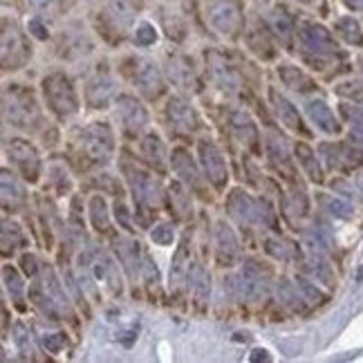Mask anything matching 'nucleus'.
<instances>
[{
  "label": "nucleus",
  "instance_id": "nucleus-11",
  "mask_svg": "<svg viewBox=\"0 0 363 363\" xmlns=\"http://www.w3.org/2000/svg\"><path fill=\"white\" fill-rule=\"evenodd\" d=\"M7 155H9L11 164L23 173L25 179H30V182L38 179L40 157L30 142H25V139H11V142L7 144Z\"/></svg>",
  "mask_w": 363,
  "mask_h": 363
},
{
  "label": "nucleus",
  "instance_id": "nucleus-53",
  "mask_svg": "<svg viewBox=\"0 0 363 363\" xmlns=\"http://www.w3.org/2000/svg\"><path fill=\"white\" fill-rule=\"evenodd\" d=\"M249 361H251V363H260V361H272V357H269L267 350H262V347H258V350H254V352L249 354Z\"/></svg>",
  "mask_w": 363,
  "mask_h": 363
},
{
  "label": "nucleus",
  "instance_id": "nucleus-51",
  "mask_svg": "<svg viewBox=\"0 0 363 363\" xmlns=\"http://www.w3.org/2000/svg\"><path fill=\"white\" fill-rule=\"evenodd\" d=\"M21 267H23V272L27 274V276H38V260H36V256L34 254H25L23 258H21Z\"/></svg>",
  "mask_w": 363,
  "mask_h": 363
},
{
  "label": "nucleus",
  "instance_id": "nucleus-27",
  "mask_svg": "<svg viewBox=\"0 0 363 363\" xmlns=\"http://www.w3.org/2000/svg\"><path fill=\"white\" fill-rule=\"evenodd\" d=\"M142 155L146 157L148 164L155 166L157 171H164L166 169V146L160 139V135L150 133L142 139Z\"/></svg>",
  "mask_w": 363,
  "mask_h": 363
},
{
  "label": "nucleus",
  "instance_id": "nucleus-52",
  "mask_svg": "<svg viewBox=\"0 0 363 363\" xmlns=\"http://www.w3.org/2000/svg\"><path fill=\"white\" fill-rule=\"evenodd\" d=\"M115 213H117V220L121 222V227H125V229H133L130 227V220H128V206H125L121 200H117V204H115Z\"/></svg>",
  "mask_w": 363,
  "mask_h": 363
},
{
  "label": "nucleus",
  "instance_id": "nucleus-46",
  "mask_svg": "<svg viewBox=\"0 0 363 363\" xmlns=\"http://www.w3.org/2000/svg\"><path fill=\"white\" fill-rule=\"evenodd\" d=\"M142 274H144V281L148 285V289L152 291V285H160V272L155 267V262L150 260V256H144V262H142Z\"/></svg>",
  "mask_w": 363,
  "mask_h": 363
},
{
  "label": "nucleus",
  "instance_id": "nucleus-2",
  "mask_svg": "<svg viewBox=\"0 0 363 363\" xmlns=\"http://www.w3.org/2000/svg\"><path fill=\"white\" fill-rule=\"evenodd\" d=\"M3 113L9 123L25 130H32L40 123V108H38L36 96L30 88H23V86H11L5 90Z\"/></svg>",
  "mask_w": 363,
  "mask_h": 363
},
{
  "label": "nucleus",
  "instance_id": "nucleus-40",
  "mask_svg": "<svg viewBox=\"0 0 363 363\" xmlns=\"http://www.w3.org/2000/svg\"><path fill=\"white\" fill-rule=\"evenodd\" d=\"M13 341L21 347L23 354H34V341H32V332L27 330L23 323L13 325Z\"/></svg>",
  "mask_w": 363,
  "mask_h": 363
},
{
  "label": "nucleus",
  "instance_id": "nucleus-55",
  "mask_svg": "<svg viewBox=\"0 0 363 363\" xmlns=\"http://www.w3.org/2000/svg\"><path fill=\"white\" fill-rule=\"evenodd\" d=\"M347 5H350L352 9H361L363 11V0H347Z\"/></svg>",
  "mask_w": 363,
  "mask_h": 363
},
{
  "label": "nucleus",
  "instance_id": "nucleus-42",
  "mask_svg": "<svg viewBox=\"0 0 363 363\" xmlns=\"http://www.w3.org/2000/svg\"><path fill=\"white\" fill-rule=\"evenodd\" d=\"M135 43H137L139 48L155 45V43H157V30H155V27H152L150 23L137 25V30H135Z\"/></svg>",
  "mask_w": 363,
  "mask_h": 363
},
{
  "label": "nucleus",
  "instance_id": "nucleus-36",
  "mask_svg": "<svg viewBox=\"0 0 363 363\" xmlns=\"http://www.w3.org/2000/svg\"><path fill=\"white\" fill-rule=\"evenodd\" d=\"M3 278H5V287H7V291L11 294V298L21 305V301H23V291H25V283H23L21 274H18L16 269H13L11 264H5V267H3Z\"/></svg>",
  "mask_w": 363,
  "mask_h": 363
},
{
  "label": "nucleus",
  "instance_id": "nucleus-17",
  "mask_svg": "<svg viewBox=\"0 0 363 363\" xmlns=\"http://www.w3.org/2000/svg\"><path fill=\"white\" fill-rule=\"evenodd\" d=\"M115 79L106 74V72H99L96 77H92L86 86V99L92 108H104L108 106V101L115 96Z\"/></svg>",
  "mask_w": 363,
  "mask_h": 363
},
{
  "label": "nucleus",
  "instance_id": "nucleus-6",
  "mask_svg": "<svg viewBox=\"0 0 363 363\" xmlns=\"http://www.w3.org/2000/svg\"><path fill=\"white\" fill-rule=\"evenodd\" d=\"M81 267L88 272V276L99 287L110 289L113 294H121V283H119V276H117V267H115V262L104 254V251H94L90 258L81 256Z\"/></svg>",
  "mask_w": 363,
  "mask_h": 363
},
{
  "label": "nucleus",
  "instance_id": "nucleus-48",
  "mask_svg": "<svg viewBox=\"0 0 363 363\" xmlns=\"http://www.w3.org/2000/svg\"><path fill=\"white\" fill-rule=\"evenodd\" d=\"M27 30H30V34H32L34 38H38V40H48V36H50L45 23L40 21V18H32L30 23H27Z\"/></svg>",
  "mask_w": 363,
  "mask_h": 363
},
{
  "label": "nucleus",
  "instance_id": "nucleus-28",
  "mask_svg": "<svg viewBox=\"0 0 363 363\" xmlns=\"http://www.w3.org/2000/svg\"><path fill=\"white\" fill-rule=\"evenodd\" d=\"M169 74L173 79V83L177 88H184V90H198V86H195V74H193V67L186 59L182 57H175L171 59L169 63Z\"/></svg>",
  "mask_w": 363,
  "mask_h": 363
},
{
  "label": "nucleus",
  "instance_id": "nucleus-38",
  "mask_svg": "<svg viewBox=\"0 0 363 363\" xmlns=\"http://www.w3.org/2000/svg\"><path fill=\"white\" fill-rule=\"evenodd\" d=\"M264 249H267V254H272L278 260L294 258V245L283 240V238H267V242H264Z\"/></svg>",
  "mask_w": 363,
  "mask_h": 363
},
{
  "label": "nucleus",
  "instance_id": "nucleus-1",
  "mask_svg": "<svg viewBox=\"0 0 363 363\" xmlns=\"http://www.w3.org/2000/svg\"><path fill=\"white\" fill-rule=\"evenodd\" d=\"M30 298L40 312H43L45 316H52V318L67 316L69 312H72L65 291L61 289V283L57 281V274H54V269L48 267V264L40 267V278L32 285Z\"/></svg>",
  "mask_w": 363,
  "mask_h": 363
},
{
  "label": "nucleus",
  "instance_id": "nucleus-31",
  "mask_svg": "<svg viewBox=\"0 0 363 363\" xmlns=\"http://www.w3.org/2000/svg\"><path fill=\"white\" fill-rule=\"evenodd\" d=\"M0 182H3V206L5 208H16L25 202V191L21 186V182L13 177L9 171H3L0 175Z\"/></svg>",
  "mask_w": 363,
  "mask_h": 363
},
{
  "label": "nucleus",
  "instance_id": "nucleus-56",
  "mask_svg": "<svg viewBox=\"0 0 363 363\" xmlns=\"http://www.w3.org/2000/svg\"><path fill=\"white\" fill-rule=\"evenodd\" d=\"M357 186H359V191H363V173L357 175Z\"/></svg>",
  "mask_w": 363,
  "mask_h": 363
},
{
  "label": "nucleus",
  "instance_id": "nucleus-18",
  "mask_svg": "<svg viewBox=\"0 0 363 363\" xmlns=\"http://www.w3.org/2000/svg\"><path fill=\"white\" fill-rule=\"evenodd\" d=\"M216 254L220 264H233L238 258V238L227 222L216 225Z\"/></svg>",
  "mask_w": 363,
  "mask_h": 363
},
{
  "label": "nucleus",
  "instance_id": "nucleus-3",
  "mask_svg": "<svg viewBox=\"0 0 363 363\" xmlns=\"http://www.w3.org/2000/svg\"><path fill=\"white\" fill-rule=\"evenodd\" d=\"M43 92L50 108L57 113L61 119L69 117L77 113L79 101H77V92L74 86L69 83L65 74H50L43 79Z\"/></svg>",
  "mask_w": 363,
  "mask_h": 363
},
{
  "label": "nucleus",
  "instance_id": "nucleus-26",
  "mask_svg": "<svg viewBox=\"0 0 363 363\" xmlns=\"http://www.w3.org/2000/svg\"><path fill=\"white\" fill-rule=\"evenodd\" d=\"M278 77H281V81L285 83V86L289 90H294V92H310L314 90V81L307 77L303 69L294 67V65H281L278 67Z\"/></svg>",
  "mask_w": 363,
  "mask_h": 363
},
{
  "label": "nucleus",
  "instance_id": "nucleus-43",
  "mask_svg": "<svg viewBox=\"0 0 363 363\" xmlns=\"http://www.w3.org/2000/svg\"><path fill=\"white\" fill-rule=\"evenodd\" d=\"M296 289L301 291V298L310 301V303H323V291H320L316 285H312L310 281H305V278H298L296 281Z\"/></svg>",
  "mask_w": 363,
  "mask_h": 363
},
{
  "label": "nucleus",
  "instance_id": "nucleus-21",
  "mask_svg": "<svg viewBox=\"0 0 363 363\" xmlns=\"http://www.w3.org/2000/svg\"><path fill=\"white\" fill-rule=\"evenodd\" d=\"M106 13L117 32H125L135 21L137 7L133 0H106Z\"/></svg>",
  "mask_w": 363,
  "mask_h": 363
},
{
  "label": "nucleus",
  "instance_id": "nucleus-49",
  "mask_svg": "<svg viewBox=\"0 0 363 363\" xmlns=\"http://www.w3.org/2000/svg\"><path fill=\"white\" fill-rule=\"evenodd\" d=\"M27 3L40 13H57L59 9V0H27Z\"/></svg>",
  "mask_w": 363,
  "mask_h": 363
},
{
  "label": "nucleus",
  "instance_id": "nucleus-37",
  "mask_svg": "<svg viewBox=\"0 0 363 363\" xmlns=\"http://www.w3.org/2000/svg\"><path fill=\"white\" fill-rule=\"evenodd\" d=\"M318 202H320V206H323L325 211L332 213V216L343 218V220L352 218V206L347 204V202H343V200L330 198V195H318Z\"/></svg>",
  "mask_w": 363,
  "mask_h": 363
},
{
  "label": "nucleus",
  "instance_id": "nucleus-39",
  "mask_svg": "<svg viewBox=\"0 0 363 363\" xmlns=\"http://www.w3.org/2000/svg\"><path fill=\"white\" fill-rule=\"evenodd\" d=\"M21 245H23V231H21V227L16 225V222L5 220V222H3V251L7 254L9 247H11V249H16V247H21Z\"/></svg>",
  "mask_w": 363,
  "mask_h": 363
},
{
  "label": "nucleus",
  "instance_id": "nucleus-54",
  "mask_svg": "<svg viewBox=\"0 0 363 363\" xmlns=\"http://www.w3.org/2000/svg\"><path fill=\"white\" fill-rule=\"evenodd\" d=\"M350 137H352V142H354V144H359V146H363V128H359V130H354V133H352Z\"/></svg>",
  "mask_w": 363,
  "mask_h": 363
},
{
  "label": "nucleus",
  "instance_id": "nucleus-47",
  "mask_svg": "<svg viewBox=\"0 0 363 363\" xmlns=\"http://www.w3.org/2000/svg\"><path fill=\"white\" fill-rule=\"evenodd\" d=\"M274 27H276V32L281 34L283 38H289L291 30H294V23H291V18L287 16L285 11H276L274 13Z\"/></svg>",
  "mask_w": 363,
  "mask_h": 363
},
{
  "label": "nucleus",
  "instance_id": "nucleus-22",
  "mask_svg": "<svg viewBox=\"0 0 363 363\" xmlns=\"http://www.w3.org/2000/svg\"><path fill=\"white\" fill-rule=\"evenodd\" d=\"M115 251H117V258L121 262V267L125 269V274L135 278L137 269H139V242L128 238V235H117Z\"/></svg>",
  "mask_w": 363,
  "mask_h": 363
},
{
  "label": "nucleus",
  "instance_id": "nucleus-9",
  "mask_svg": "<svg viewBox=\"0 0 363 363\" xmlns=\"http://www.w3.org/2000/svg\"><path fill=\"white\" fill-rule=\"evenodd\" d=\"M125 177H128V184H130L133 195L139 204H144V206H160L162 204L164 191H162V184L155 175H150L142 169H128Z\"/></svg>",
  "mask_w": 363,
  "mask_h": 363
},
{
  "label": "nucleus",
  "instance_id": "nucleus-13",
  "mask_svg": "<svg viewBox=\"0 0 363 363\" xmlns=\"http://www.w3.org/2000/svg\"><path fill=\"white\" fill-rule=\"evenodd\" d=\"M198 152H200L204 175L208 177V182H211L213 186L222 189L227 184L229 173H227V162H225V157H222L220 148L213 142H208V139H202Z\"/></svg>",
  "mask_w": 363,
  "mask_h": 363
},
{
  "label": "nucleus",
  "instance_id": "nucleus-32",
  "mask_svg": "<svg viewBox=\"0 0 363 363\" xmlns=\"http://www.w3.org/2000/svg\"><path fill=\"white\" fill-rule=\"evenodd\" d=\"M264 144H267V152H269V157L272 162L278 166V169H285V175L291 177V166H289V155H287V148H285V142L278 135L269 133L267 139H264Z\"/></svg>",
  "mask_w": 363,
  "mask_h": 363
},
{
  "label": "nucleus",
  "instance_id": "nucleus-20",
  "mask_svg": "<svg viewBox=\"0 0 363 363\" xmlns=\"http://www.w3.org/2000/svg\"><path fill=\"white\" fill-rule=\"evenodd\" d=\"M301 40L307 50L316 52V54H330V52H334V48H337L330 32L320 25H305L301 30Z\"/></svg>",
  "mask_w": 363,
  "mask_h": 363
},
{
  "label": "nucleus",
  "instance_id": "nucleus-30",
  "mask_svg": "<svg viewBox=\"0 0 363 363\" xmlns=\"http://www.w3.org/2000/svg\"><path fill=\"white\" fill-rule=\"evenodd\" d=\"M189 287L193 291L195 301H200V303L206 301L208 291H211V276L206 274V269L202 267L200 262L191 264V269H189Z\"/></svg>",
  "mask_w": 363,
  "mask_h": 363
},
{
  "label": "nucleus",
  "instance_id": "nucleus-12",
  "mask_svg": "<svg viewBox=\"0 0 363 363\" xmlns=\"http://www.w3.org/2000/svg\"><path fill=\"white\" fill-rule=\"evenodd\" d=\"M208 21L220 34L233 36L242 27V11L233 0H216L208 7Z\"/></svg>",
  "mask_w": 363,
  "mask_h": 363
},
{
  "label": "nucleus",
  "instance_id": "nucleus-7",
  "mask_svg": "<svg viewBox=\"0 0 363 363\" xmlns=\"http://www.w3.org/2000/svg\"><path fill=\"white\" fill-rule=\"evenodd\" d=\"M233 289L242 301H258L267 291V276L254 260H247L233 278Z\"/></svg>",
  "mask_w": 363,
  "mask_h": 363
},
{
  "label": "nucleus",
  "instance_id": "nucleus-15",
  "mask_svg": "<svg viewBox=\"0 0 363 363\" xmlns=\"http://www.w3.org/2000/svg\"><path fill=\"white\" fill-rule=\"evenodd\" d=\"M166 115H169V121L175 130L179 133H195L200 128V117L198 113L191 108L189 101L179 99V96H173L166 104Z\"/></svg>",
  "mask_w": 363,
  "mask_h": 363
},
{
  "label": "nucleus",
  "instance_id": "nucleus-14",
  "mask_svg": "<svg viewBox=\"0 0 363 363\" xmlns=\"http://www.w3.org/2000/svg\"><path fill=\"white\" fill-rule=\"evenodd\" d=\"M117 117L121 119L123 128L128 130L130 135L142 133L148 125V113L144 104L135 99L130 94H121L117 96Z\"/></svg>",
  "mask_w": 363,
  "mask_h": 363
},
{
  "label": "nucleus",
  "instance_id": "nucleus-16",
  "mask_svg": "<svg viewBox=\"0 0 363 363\" xmlns=\"http://www.w3.org/2000/svg\"><path fill=\"white\" fill-rule=\"evenodd\" d=\"M206 63H208V72H211L213 81L220 83L222 88L235 90L240 86V77L235 72V67L222 57L218 52H206Z\"/></svg>",
  "mask_w": 363,
  "mask_h": 363
},
{
  "label": "nucleus",
  "instance_id": "nucleus-33",
  "mask_svg": "<svg viewBox=\"0 0 363 363\" xmlns=\"http://www.w3.org/2000/svg\"><path fill=\"white\" fill-rule=\"evenodd\" d=\"M296 157L301 162V169L303 173H307L312 182H320L323 179V173H320V166H318V160L314 155V150L307 146V144H296Z\"/></svg>",
  "mask_w": 363,
  "mask_h": 363
},
{
  "label": "nucleus",
  "instance_id": "nucleus-45",
  "mask_svg": "<svg viewBox=\"0 0 363 363\" xmlns=\"http://www.w3.org/2000/svg\"><path fill=\"white\" fill-rule=\"evenodd\" d=\"M43 343L48 347V352L59 354V352H63V347H65V334L63 332H45L43 334Z\"/></svg>",
  "mask_w": 363,
  "mask_h": 363
},
{
  "label": "nucleus",
  "instance_id": "nucleus-23",
  "mask_svg": "<svg viewBox=\"0 0 363 363\" xmlns=\"http://www.w3.org/2000/svg\"><path fill=\"white\" fill-rule=\"evenodd\" d=\"M189 262H191V235L184 233L182 235V242L173 256V264H171V287L177 289L182 285V281L186 278L189 274Z\"/></svg>",
  "mask_w": 363,
  "mask_h": 363
},
{
  "label": "nucleus",
  "instance_id": "nucleus-5",
  "mask_svg": "<svg viewBox=\"0 0 363 363\" xmlns=\"http://www.w3.org/2000/svg\"><path fill=\"white\" fill-rule=\"evenodd\" d=\"M81 146L90 160L106 164L115 152V135L108 123H92L81 133Z\"/></svg>",
  "mask_w": 363,
  "mask_h": 363
},
{
  "label": "nucleus",
  "instance_id": "nucleus-44",
  "mask_svg": "<svg viewBox=\"0 0 363 363\" xmlns=\"http://www.w3.org/2000/svg\"><path fill=\"white\" fill-rule=\"evenodd\" d=\"M337 94L347 96V99L363 101V83L361 81H345L341 86H337Z\"/></svg>",
  "mask_w": 363,
  "mask_h": 363
},
{
  "label": "nucleus",
  "instance_id": "nucleus-50",
  "mask_svg": "<svg viewBox=\"0 0 363 363\" xmlns=\"http://www.w3.org/2000/svg\"><path fill=\"white\" fill-rule=\"evenodd\" d=\"M287 208H294L296 213H305V208H307V204H305V195H303V191L301 189H294L291 191V200L287 202Z\"/></svg>",
  "mask_w": 363,
  "mask_h": 363
},
{
  "label": "nucleus",
  "instance_id": "nucleus-19",
  "mask_svg": "<svg viewBox=\"0 0 363 363\" xmlns=\"http://www.w3.org/2000/svg\"><path fill=\"white\" fill-rule=\"evenodd\" d=\"M229 128H231L233 137L238 139V142H242L247 148H256L258 130H256L254 121L249 119L247 113H242V110H231L229 113Z\"/></svg>",
  "mask_w": 363,
  "mask_h": 363
},
{
  "label": "nucleus",
  "instance_id": "nucleus-4",
  "mask_svg": "<svg viewBox=\"0 0 363 363\" xmlns=\"http://www.w3.org/2000/svg\"><path fill=\"white\" fill-rule=\"evenodd\" d=\"M227 208L229 213L240 222V225H254V222H267L272 225V208L267 206V202L262 200H254L251 195H247L242 189L231 191V195L227 198Z\"/></svg>",
  "mask_w": 363,
  "mask_h": 363
},
{
  "label": "nucleus",
  "instance_id": "nucleus-10",
  "mask_svg": "<svg viewBox=\"0 0 363 363\" xmlns=\"http://www.w3.org/2000/svg\"><path fill=\"white\" fill-rule=\"evenodd\" d=\"M30 59V48L25 43V36L13 23H3V67L16 69L23 67Z\"/></svg>",
  "mask_w": 363,
  "mask_h": 363
},
{
  "label": "nucleus",
  "instance_id": "nucleus-41",
  "mask_svg": "<svg viewBox=\"0 0 363 363\" xmlns=\"http://www.w3.org/2000/svg\"><path fill=\"white\" fill-rule=\"evenodd\" d=\"M150 240L155 242V245H160V247L173 245V240H175V229H173V225H169V222H162V225H157L155 229L150 231Z\"/></svg>",
  "mask_w": 363,
  "mask_h": 363
},
{
  "label": "nucleus",
  "instance_id": "nucleus-24",
  "mask_svg": "<svg viewBox=\"0 0 363 363\" xmlns=\"http://www.w3.org/2000/svg\"><path fill=\"white\" fill-rule=\"evenodd\" d=\"M272 101H274V108H276V113H278V119H281L289 130H294V133H303L307 135L305 130V125H303V119L298 115V110L291 106L285 96H281L276 90H272Z\"/></svg>",
  "mask_w": 363,
  "mask_h": 363
},
{
  "label": "nucleus",
  "instance_id": "nucleus-8",
  "mask_svg": "<svg viewBox=\"0 0 363 363\" xmlns=\"http://www.w3.org/2000/svg\"><path fill=\"white\" fill-rule=\"evenodd\" d=\"M130 77H133V83L137 86V90L144 96H148V99L162 94V90H164V79H162L160 67L150 59H144V57L133 59L130 61Z\"/></svg>",
  "mask_w": 363,
  "mask_h": 363
},
{
  "label": "nucleus",
  "instance_id": "nucleus-35",
  "mask_svg": "<svg viewBox=\"0 0 363 363\" xmlns=\"http://www.w3.org/2000/svg\"><path fill=\"white\" fill-rule=\"evenodd\" d=\"M337 32L343 40H347V43H352V45H363V32H361V27L354 18L350 16H345V18H339L337 21Z\"/></svg>",
  "mask_w": 363,
  "mask_h": 363
},
{
  "label": "nucleus",
  "instance_id": "nucleus-29",
  "mask_svg": "<svg viewBox=\"0 0 363 363\" xmlns=\"http://www.w3.org/2000/svg\"><path fill=\"white\" fill-rule=\"evenodd\" d=\"M171 164H173V171L177 173V177L184 182V184H198V169H195V164L191 160V155L186 150H173V157H171Z\"/></svg>",
  "mask_w": 363,
  "mask_h": 363
},
{
  "label": "nucleus",
  "instance_id": "nucleus-34",
  "mask_svg": "<svg viewBox=\"0 0 363 363\" xmlns=\"http://www.w3.org/2000/svg\"><path fill=\"white\" fill-rule=\"evenodd\" d=\"M90 220L96 231H108L110 216H108V204L101 195H92L90 198Z\"/></svg>",
  "mask_w": 363,
  "mask_h": 363
},
{
  "label": "nucleus",
  "instance_id": "nucleus-25",
  "mask_svg": "<svg viewBox=\"0 0 363 363\" xmlns=\"http://www.w3.org/2000/svg\"><path fill=\"white\" fill-rule=\"evenodd\" d=\"M307 115H310V119L323 133H330V135L339 133V121H337V117H334L332 110L328 108L325 101H320V99L310 101V104H307Z\"/></svg>",
  "mask_w": 363,
  "mask_h": 363
}]
</instances>
